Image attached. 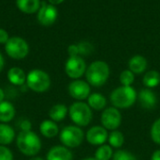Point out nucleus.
Here are the masks:
<instances>
[{"label":"nucleus","instance_id":"nucleus-1","mask_svg":"<svg viewBox=\"0 0 160 160\" xmlns=\"http://www.w3.org/2000/svg\"><path fill=\"white\" fill-rule=\"evenodd\" d=\"M110 74L111 69L107 62L103 60H95L87 67L85 78L90 86L99 88L107 83Z\"/></svg>","mask_w":160,"mask_h":160},{"label":"nucleus","instance_id":"nucleus-28","mask_svg":"<svg viewBox=\"0 0 160 160\" xmlns=\"http://www.w3.org/2000/svg\"><path fill=\"white\" fill-rule=\"evenodd\" d=\"M150 137L156 144L160 145V118L153 123L150 129Z\"/></svg>","mask_w":160,"mask_h":160},{"label":"nucleus","instance_id":"nucleus-37","mask_svg":"<svg viewBox=\"0 0 160 160\" xmlns=\"http://www.w3.org/2000/svg\"><path fill=\"white\" fill-rule=\"evenodd\" d=\"M64 0H49V2H50V4L51 5H59V4H61L62 2H63Z\"/></svg>","mask_w":160,"mask_h":160},{"label":"nucleus","instance_id":"nucleus-3","mask_svg":"<svg viewBox=\"0 0 160 160\" xmlns=\"http://www.w3.org/2000/svg\"><path fill=\"white\" fill-rule=\"evenodd\" d=\"M16 145L22 155L33 157L41 150V140L32 130L21 131L16 137Z\"/></svg>","mask_w":160,"mask_h":160},{"label":"nucleus","instance_id":"nucleus-8","mask_svg":"<svg viewBox=\"0 0 160 160\" xmlns=\"http://www.w3.org/2000/svg\"><path fill=\"white\" fill-rule=\"evenodd\" d=\"M101 125L108 131L117 130L122 124V114L114 107L106 108L100 116Z\"/></svg>","mask_w":160,"mask_h":160},{"label":"nucleus","instance_id":"nucleus-34","mask_svg":"<svg viewBox=\"0 0 160 160\" xmlns=\"http://www.w3.org/2000/svg\"><path fill=\"white\" fill-rule=\"evenodd\" d=\"M151 160H160V149L156 150L152 156H151Z\"/></svg>","mask_w":160,"mask_h":160},{"label":"nucleus","instance_id":"nucleus-2","mask_svg":"<svg viewBox=\"0 0 160 160\" xmlns=\"http://www.w3.org/2000/svg\"><path fill=\"white\" fill-rule=\"evenodd\" d=\"M138 100V92L130 86H120L114 89L110 94V101L112 107L117 109H128L135 105Z\"/></svg>","mask_w":160,"mask_h":160},{"label":"nucleus","instance_id":"nucleus-35","mask_svg":"<svg viewBox=\"0 0 160 160\" xmlns=\"http://www.w3.org/2000/svg\"><path fill=\"white\" fill-rule=\"evenodd\" d=\"M4 66H5V59H4V57H3V55L0 53V73L3 71V69H4Z\"/></svg>","mask_w":160,"mask_h":160},{"label":"nucleus","instance_id":"nucleus-39","mask_svg":"<svg viewBox=\"0 0 160 160\" xmlns=\"http://www.w3.org/2000/svg\"><path fill=\"white\" fill-rule=\"evenodd\" d=\"M82 160H97L95 157H85V158H83V159H82Z\"/></svg>","mask_w":160,"mask_h":160},{"label":"nucleus","instance_id":"nucleus-5","mask_svg":"<svg viewBox=\"0 0 160 160\" xmlns=\"http://www.w3.org/2000/svg\"><path fill=\"white\" fill-rule=\"evenodd\" d=\"M27 87L37 93L46 92L52 84V80L48 73L40 69H33L26 74Z\"/></svg>","mask_w":160,"mask_h":160},{"label":"nucleus","instance_id":"nucleus-18","mask_svg":"<svg viewBox=\"0 0 160 160\" xmlns=\"http://www.w3.org/2000/svg\"><path fill=\"white\" fill-rule=\"evenodd\" d=\"M7 77L14 86H22L26 82V74L20 67H11L8 71Z\"/></svg>","mask_w":160,"mask_h":160},{"label":"nucleus","instance_id":"nucleus-30","mask_svg":"<svg viewBox=\"0 0 160 160\" xmlns=\"http://www.w3.org/2000/svg\"><path fill=\"white\" fill-rule=\"evenodd\" d=\"M14 157L9 148L4 145H0V160H13Z\"/></svg>","mask_w":160,"mask_h":160},{"label":"nucleus","instance_id":"nucleus-26","mask_svg":"<svg viewBox=\"0 0 160 160\" xmlns=\"http://www.w3.org/2000/svg\"><path fill=\"white\" fill-rule=\"evenodd\" d=\"M119 81L122 86L130 87L135 81V74L128 69L124 70L123 72H121L119 75Z\"/></svg>","mask_w":160,"mask_h":160},{"label":"nucleus","instance_id":"nucleus-32","mask_svg":"<svg viewBox=\"0 0 160 160\" xmlns=\"http://www.w3.org/2000/svg\"><path fill=\"white\" fill-rule=\"evenodd\" d=\"M20 127H21V129H22V131H24V132H26V131H31L32 124H31V122L28 121V120H23V121L21 123Z\"/></svg>","mask_w":160,"mask_h":160},{"label":"nucleus","instance_id":"nucleus-12","mask_svg":"<svg viewBox=\"0 0 160 160\" xmlns=\"http://www.w3.org/2000/svg\"><path fill=\"white\" fill-rule=\"evenodd\" d=\"M57 18V9L53 5L47 4L45 1H42L40 8L38 12V22L45 26L52 25Z\"/></svg>","mask_w":160,"mask_h":160},{"label":"nucleus","instance_id":"nucleus-21","mask_svg":"<svg viewBox=\"0 0 160 160\" xmlns=\"http://www.w3.org/2000/svg\"><path fill=\"white\" fill-rule=\"evenodd\" d=\"M68 114V108L66 105L64 104H56L51 108L49 110V117L50 120L58 123L63 121L67 115Z\"/></svg>","mask_w":160,"mask_h":160},{"label":"nucleus","instance_id":"nucleus-36","mask_svg":"<svg viewBox=\"0 0 160 160\" xmlns=\"http://www.w3.org/2000/svg\"><path fill=\"white\" fill-rule=\"evenodd\" d=\"M5 101V91L2 88H0V103Z\"/></svg>","mask_w":160,"mask_h":160},{"label":"nucleus","instance_id":"nucleus-38","mask_svg":"<svg viewBox=\"0 0 160 160\" xmlns=\"http://www.w3.org/2000/svg\"><path fill=\"white\" fill-rule=\"evenodd\" d=\"M29 160H44L42 157H31Z\"/></svg>","mask_w":160,"mask_h":160},{"label":"nucleus","instance_id":"nucleus-33","mask_svg":"<svg viewBox=\"0 0 160 160\" xmlns=\"http://www.w3.org/2000/svg\"><path fill=\"white\" fill-rule=\"evenodd\" d=\"M8 40H9V38H8V32L5 29L0 28V43L1 44H6Z\"/></svg>","mask_w":160,"mask_h":160},{"label":"nucleus","instance_id":"nucleus-13","mask_svg":"<svg viewBox=\"0 0 160 160\" xmlns=\"http://www.w3.org/2000/svg\"><path fill=\"white\" fill-rule=\"evenodd\" d=\"M138 101L144 109H154L158 105V96L151 89H142L138 93Z\"/></svg>","mask_w":160,"mask_h":160},{"label":"nucleus","instance_id":"nucleus-4","mask_svg":"<svg viewBox=\"0 0 160 160\" xmlns=\"http://www.w3.org/2000/svg\"><path fill=\"white\" fill-rule=\"evenodd\" d=\"M68 115L73 124L79 127L90 124L93 120L92 108L83 101H76L68 108Z\"/></svg>","mask_w":160,"mask_h":160},{"label":"nucleus","instance_id":"nucleus-16","mask_svg":"<svg viewBox=\"0 0 160 160\" xmlns=\"http://www.w3.org/2000/svg\"><path fill=\"white\" fill-rule=\"evenodd\" d=\"M39 131L46 139H52L59 134V127L57 124L52 120H44L39 124Z\"/></svg>","mask_w":160,"mask_h":160},{"label":"nucleus","instance_id":"nucleus-6","mask_svg":"<svg viewBox=\"0 0 160 160\" xmlns=\"http://www.w3.org/2000/svg\"><path fill=\"white\" fill-rule=\"evenodd\" d=\"M85 138L83 130L77 125L65 126L59 133V140L63 146L70 149L79 147Z\"/></svg>","mask_w":160,"mask_h":160},{"label":"nucleus","instance_id":"nucleus-27","mask_svg":"<svg viewBox=\"0 0 160 160\" xmlns=\"http://www.w3.org/2000/svg\"><path fill=\"white\" fill-rule=\"evenodd\" d=\"M112 160H138L137 157L131 152L124 149H118L113 153Z\"/></svg>","mask_w":160,"mask_h":160},{"label":"nucleus","instance_id":"nucleus-7","mask_svg":"<svg viewBox=\"0 0 160 160\" xmlns=\"http://www.w3.org/2000/svg\"><path fill=\"white\" fill-rule=\"evenodd\" d=\"M5 51L13 59H22L29 53V45L22 38L11 37L5 44Z\"/></svg>","mask_w":160,"mask_h":160},{"label":"nucleus","instance_id":"nucleus-14","mask_svg":"<svg viewBox=\"0 0 160 160\" xmlns=\"http://www.w3.org/2000/svg\"><path fill=\"white\" fill-rule=\"evenodd\" d=\"M46 160H73V154L68 148L63 145H56L48 151Z\"/></svg>","mask_w":160,"mask_h":160},{"label":"nucleus","instance_id":"nucleus-20","mask_svg":"<svg viewBox=\"0 0 160 160\" xmlns=\"http://www.w3.org/2000/svg\"><path fill=\"white\" fill-rule=\"evenodd\" d=\"M16 138L14 129L8 124L0 123V145L7 146Z\"/></svg>","mask_w":160,"mask_h":160},{"label":"nucleus","instance_id":"nucleus-23","mask_svg":"<svg viewBox=\"0 0 160 160\" xmlns=\"http://www.w3.org/2000/svg\"><path fill=\"white\" fill-rule=\"evenodd\" d=\"M39 0H17V7L24 13L32 14L37 12L40 8Z\"/></svg>","mask_w":160,"mask_h":160},{"label":"nucleus","instance_id":"nucleus-24","mask_svg":"<svg viewBox=\"0 0 160 160\" xmlns=\"http://www.w3.org/2000/svg\"><path fill=\"white\" fill-rule=\"evenodd\" d=\"M108 142H109V145H110L112 148L120 149V148L124 145V142H125L124 134H123L121 131H119V130L112 131V132L109 134Z\"/></svg>","mask_w":160,"mask_h":160},{"label":"nucleus","instance_id":"nucleus-11","mask_svg":"<svg viewBox=\"0 0 160 160\" xmlns=\"http://www.w3.org/2000/svg\"><path fill=\"white\" fill-rule=\"evenodd\" d=\"M108 130L102 125H95L89 128L85 134L87 142L93 146H101L108 141Z\"/></svg>","mask_w":160,"mask_h":160},{"label":"nucleus","instance_id":"nucleus-19","mask_svg":"<svg viewBox=\"0 0 160 160\" xmlns=\"http://www.w3.org/2000/svg\"><path fill=\"white\" fill-rule=\"evenodd\" d=\"M87 104L92 110H104L107 108V98L98 92H93L87 98Z\"/></svg>","mask_w":160,"mask_h":160},{"label":"nucleus","instance_id":"nucleus-31","mask_svg":"<svg viewBox=\"0 0 160 160\" xmlns=\"http://www.w3.org/2000/svg\"><path fill=\"white\" fill-rule=\"evenodd\" d=\"M68 53L69 57H77L80 56L79 55V49H78V45L77 44H70L68 47Z\"/></svg>","mask_w":160,"mask_h":160},{"label":"nucleus","instance_id":"nucleus-10","mask_svg":"<svg viewBox=\"0 0 160 160\" xmlns=\"http://www.w3.org/2000/svg\"><path fill=\"white\" fill-rule=\"evenodd\" d=\"M68 94L76 101H83L91 94V86L87 81L76 79L68 84Z\"/></svg>","mask_w":160,"mask_h":160},{"label":"nucleus","instance_id":"nucleus-25","mask_svg":"<svg viewBox=\"0 0 160 160\" xmlns=\"http://www.w3.org/2000/svg\"><path fill=\"white\" fill-rule=\"evenodd\" d=\"M113 150L109 144H103L98 146L95 153V158L97 160H111L113 156Z\"/></svg>","mask_w":160,"mask_h":160},{"label":"nucleus","instance_id":"nucleus-29","mask_svg":"<svg viewBox=\"0 0 160 160\" xmlns=\"http://www.w3.org/2000/svg\"><path fill=\"white\" fill-rule=\"evenodd\" d=\"M77 45H78L80 57L81 56H88L94 51V46L89 41H81Z\"/></svg>","mask_w":160,"mask_h":160},{"label":"nucleus","instance_id":"nucleus-22","mask_svg":"<svg viewBox=\"0 0 160 160\" xmlns=\"http://www.w3.org/2000/svg\"><path fill=\"white\" fill-rule=\"evenodd\" d=\"M142 84L147 89H155L160 84V73L156 70L147 71L142 77Z\"/></svg>","mask_w":160,"mask_h":160},{"label":"nucleus","instance_id":"nucleus-9","mask_svg":"<svg viewBox=\"0 0 160 160\" xmlns=\"http://www.w3.org/2000/svg\"><path fill=\"white\" fill-rule=\"evenodd\" d=\"M86 69V63L80 56L69 57L65 63V72L67 75L73 80L81 79V77L85 74Z\"/></svg>","mask_w":160,"mask_h":160},{"label":"nucleus","instance_id":"nucleus-15","mask_svg":"<svg viewBox=\"0 0 160 160\" xmlns=\"http://www.w3.org/2000/svg\"><path fill=\"white\" fill-rule=\"evenodd\" d=\"M128 70H130L134 74H143L148 66L147 59L142 55H135L129 58L128 62Z\"/></svg>","mask_w":160,"mask_h":160},{"label":"nucleus","instance_id":"nucleus-17","mask_svg":"<svg viewBox=\"0 0 160 160\" xmlns=\"http://www.w3.org/2000/svg\"><path fill=\"white\" fill-rule=\"evenodd\" d=\"M16 114V109L12 103L3 101L0 103V123L8 124L11 122Z\"/></svg>","mask_w":160,"mask_h":160}]
</instances>
